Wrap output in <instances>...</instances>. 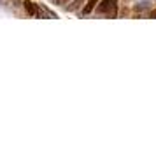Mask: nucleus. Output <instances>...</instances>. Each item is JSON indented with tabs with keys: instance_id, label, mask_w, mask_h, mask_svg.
Instances as JSON below:
<instances>
[{
	"instance_id": "7ed1b4c3",
	"label": "nucleus",
	"mask_w": 156,
	"mask_h": 151,
	"mask_svg": "<svg viewBox=\"0 0 156 151\" xmlns=\"http://www.w3.org/2000/svg\"><path fill=\"white\" fill-rule=\"evenodd\" d=\"M98 2H100V0H88V2H86V5L83 7V14H90L93 9L97 7V4H98Z\"/></svg>"
},
{
	"instance_id": "f257e3e1",
	"label": "nucleus",
	"mask_w": 156,
	"mask_h": 151,
	"mask_svg": "<svg viewBox=\"0 0 156 151\" xmlns=\"http://www.w3.org/2000/svg\"><path fill=\"white\" fill-rule=\"evenodd\" d=\"M97 13L107 18H116L118 16V0H102L97 7Z\"/></svg>"
},
{
	"instance_id": "39448f33",
	"label": "nucleus",
	"mask_w": 156,
	"mask_h": 151,
	"mask_svg": "<svg viewBox=\"0 0 156 151\" xmlns=\"http://www.w3.org/2000/svg\"><path fill=\"white\" fill-rule=\"evenodd\" d=\"M151 18H156V9L154 11H151Z\"/></svg>"
},
{
	"instance_id": "20e7f679",
	"label": "nucleus",
	"mask_w": 156,
	"mask_h": 151,
	"mask_svg": "<svg viewBox=\"0 0 156 151\" xmlns=\"http://www.w3.org/2000/svg\"><path fill=\"white\" fill-rule=\"evenodd\" d=\"M74 0H55V4H58V5H63V7H67V5H70Z\"/></svg>"
},
{
	"instance_id": "f03ea898",
	"label": "nucleus",
	"mask_w": 156,
	"mask_h": 151,
	"mask_svg": "<svg viewBox=\"0 0 156 151\" xmlns=\"http://www.w3.org/2000/svg\"><path fill=\"white\" fill-rule=\"evenodd\" d=\"M25 9H27L28 16H32V18H35L39 14V5H35L32 0H25Z\"/></svg>"
}]
</instances>
